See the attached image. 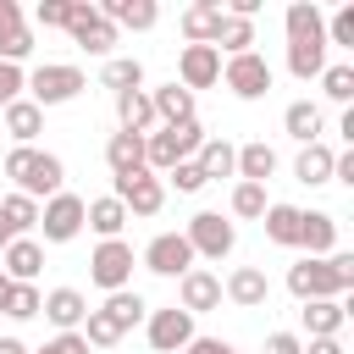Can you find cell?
<instances>
[{"label":"cell","mask_w":354,"mask_h":354,"mask_svg":"<svg viewBox=\"0 0 354 354\" xmlns=\"http://www.w3.org/2000/svg\"><path fill=\"white\" fill-rule=\"evenodd\" d=\"M33 22L39 28H66L72 22V0H39L33 6Z\"/></svg>","instance_id":"42"},{"label":"cell","mask_w":354,"mask_h":354,"mask_svg":"<svg viewBox=\"0 0 354 354\" xmlns=\"http://www.w3.org/2000/svg\"><path fill=\"white\" fill-rule=\"evenodd\" d=\"M83 221L100 232V243L105 238H122V227H127V210H122V199H83Z\"/></svg>","instance_id":"26"},{"label":"cell","mask_w":354,"mask_h":354,"mask_svg":"<svg viewBox=\"0 0 354 354\" xmlns=\"http://www.w3.org/2000/svg\"><path fill=\"white\" fill-rule=\"evenodd\" d=\"M100 17H105L111 28H138V33H144V28L160 22V6H155V0H105Z\"/></svg>","instance_id":"22"},{"label":"cell","mask_w":354,"mask_h":354,"mask_svg":"<svg viewBox=\"0 0 354 354\" xmlns=\"http://www.w3.org/2000/svg\"><path fill=\"white\" fill-rule=\"evenodd\" d=\"M88 88V77L77 72V66H66V61H44V66H33L28 72V100L44 111V105H66V100H77Z\"/></svg>","instance_id":"4"},{"label":"cell","mask_w":354,"mask_h":354,"mask_svg":"<svg viewBox=\"0 0 354 354\" xmlns=\"http://www.w3.org/2000/svg\"><path fill=\"white\" fill-rule=\"evenodd\" d=\"M221 83L238 94V100H266L271 94V66H266V55H227V66H221Z\"/></svg>","instance_id":"9"},{"label":"cell","mask_w":354,"mask_h":354,"mask_svg":"<svg viewBox=\"0 0 354 354\" xmlns=\"http://www.w3.org/2000/svg\"><path fill=\"white\" fill-rule=\"evenodd\" d=\"M22 88H28V72L11 66V61H0V111H6L11 100H22Z\"/></svg>","instance_id":"44"},{"label":"cell","mask_w":354,"mask_h":354,"mask_svg":"<svg viewBox=\"0 0 354 354\" xmlns=\"http://www.w3.org/2000/svg\"><path fill=\"white\" fill-rule=\"evenodd\" d=\"M28 50H33V28H28V22H22V28H11V33L0 39V61H11V66H17Z\"/></svg>","instance_id":"43"},{"label":"cell","mask_w":354,"mask_h":354,"mask_svg":"<svg viewBox=\"0 0 354 354\" xmlns=\"http://www.w3.org/2000/svg\"><path fill=\"white\" fill-rule=\"evenodd\" d=\"M299 249H310V260L337 254V216H326V210H299Z\"/></svg>","instance_id":"14"},{"label":"cell","mask_w":354,"mask_h":354,"mask_svg":"<svg viewBox=\"0 0 354 354\" xmlns=\"http://www.w3.org/2000/svg\"><path fill=\"white\" fill-rule=\"evenodd\" d=\"M11 28H22V6H17V0H0V39H6Z\"/></svg>","instance_id":"49"},{"label":"cell","mask_w":354,"mask_h":354,"mask_svg":"<svg viewBox=\"0 0 354 354\" xmlns=\"http://www.w3.org/2000/svg\"><path fill=\"white\" fill-rule=\"evenodd\" d=\"M183 238H188L194 260H199V254H205V260H227V254H232V243H238V227H232V221H221V210H199V216L183 227Z\"/></svg>","instance_id":"6"},{"label":"cell","mask_w":354,"mask_h":354,"mask_svg":"<svg viewBox=\"0 0 354 354\" xmlns=\"http://www.w3.org/2000/svg\"><path fill=\"white\" fill-rule=\"evenodd\" d=\"M88 277H94L105 293H122V288H127V277H133V243L105 238V243L88 254Z\"/></svg>","instance_id":"10"},{"label":"cell","mask_w":354,"mask_h":354,"mask_svg":"<svg viewBox=\"0 0 354 354\" xmlns=\"http://www.w3.org/2000/svg\"><path fill=\"white\" fill-rule=\"evenodd\" d=\"M44 354H88V343H83V332H55L44 343Z\"/></svg>","instance_id":"46"},{"label":"cell","mask_w":354,"mask_h":354,"mask_svg":"<svg viewBox=\"0 0 354 354\" xmlns=\"http://www.w3.org/2000/svg\"><path fill=\"white\" fill-rule=\"evenodd\" d=\"M100 83H105L111 94H127V88H144V66H138L133 55H116V61H105V72H100Z\"/></svg>","instance_id":"34"},{"label":"cell","mask_w":354,"mask_h":354,"mask_svg":"<svg viewBox=\"0 0 354 354\" xmlns=\"http://www.w3.org/2000/svg\"><path fill=\"white\" fill-rule=\"evenodd\" d=\"M266 238L282 249H299V205H266Z\"/></svg>","instance_id":"32"},{"label":"cell","mask_w":354,"mask_h":354,"mask_svg":"<svg viewBox=\"0 0 354 354\" xmlns=\"http://www.w3.org/2000/svg\"><path fill=\"white\" fill-rule=\"evenodd\" d=\"M111 199H122V210L127 216H155L160 205H166V183L155 177V171H122V177H111Z\"/></svg>","instance_id":"5"},{"label":"cell","mask_w":354,"mask_h":354,"mask_svg":"<svg viewBox=\"0 0 354 354\" xmlns=\"http://www.w3.org/2000/svg\"><path fill=\"white\" fill-rule=\"evenodd\" d=\"M354 288V254H326V260H299V266H288V293L299 299V304H310V299H343Z\"/></svg>","instance_id":"1"},{"label":"cell","mask_w":354,"mask_h":354,"mask_svg":"<svg viewBox=\"0 0 354 354\" xmlns=\"http://www.w3.org/2000/svg\"><path fill=\"white\" fill-rule=\"evenodd\" d=\"M249 44H254V22H249V17H221L216 50H227V55H249Z\"/></svg>","instance_id":"35"},{"label":"cell","mask_w":354,"mask_h":354,"mask_svg":"<svg viewBox=\"0 0 354 354\" xmlns=\"http://www.w3.org/2000/svg\"><path fill=\"white\" fill-rule=\"evenodd\" d=\"M232 171H238L243 183H260V188H266V177L277 171V149H271L266 138H254V144H243V149H238V160H232Z\"/></svg>","instance_id":"25"},{"label":"cell","mask_w":354,"mask_h":354,"mask_svg":"<svg viewBox=\"0 0 354 354\" xmlns=\"http://www.w3.org/2000/svg\"><path fill=\"white\" fill-rule=\"evenodd\" d=\"M6 177L17 183V194H28V199L39 205V199L61 194V183H66V166H61V155H50V149L17 144V149L6 155Z\"/></svg>","instance_id":"2"},{"label":"cell","mask_w":354,"mask_h":354,"mask_svg":"<svg viewBox=\"0 0 354 354\" xmlns=\"http://www.w3.org/2000/svg\"><path fill=\"white\" fill-rule=\"evenodd\" d=\"M288 72L293 77H321L326 72V44H288Z\"/></svg>","instance_id":"36"},{"label":"cell","mask_w":354,"mask_h":354,"mask_svg":"<svg viewBox=\"0 0 354 354\" xmlns=\"http://www.w3.org/2000/svg\"><path fill=\"white\" fill-rule=\"evenodd\" d=\"M144 332H149V348H155V354H183V348L199 337V332H194V315H188V310H177V304L155 310Z\"/></svg>","instance_id":"11"},{"label":"cell","mask_w":354,"mask_h":354,"mask_svg":"<svg viewBox=\"0 0 354 354\" xmlns=\"http://www.w3.org/2000/svg\"><path fill=\"white\" fill-rule=\"evenodd\" d=\"M39 127H44V111H39L33 100H11V105H6V133H11L17 144H33Z\"/></svg>","instance_id":"30"},{"label":"cell","mask_w":354,"mask_h":354,"mask_svg":"<svg viewBox=\"0 0 354 354\" xmlns=\"http://www.w3.org/2000/svg\"><path fill=\"white\" fill-rule=\"evenodd\" d=\"M39 232H44V243H72L77 232H83V199L77 194H50L44 205H39Z\"/></svg>","instance_id":"7"},{"label":"cell","mask_w":354,"mask_h":354,"mask_svg":"<svg viewBox=\"0 0 354 354\" xmlns=\"http://www.w3.org/2000/svg\"><path fill=\"white\" fill-rule=\"evenodd\" d=\"M183 354H238V348H232V343H221V337H194Z\"/></svg>","instance_id":"48"},{"label":"cell","mask_w":354,"mask_h":354,"mask_svg":"<svg viewBox=\"0 0 354 354\" xmlns=\"http://www.w3.org/2000/svg\"><path fill=\"white\" fill-rule=\"evenodd\" d=\"M149 105H155V122L160 127H177V122H194V94L183 83H166V88H149Z\"/></svg>","instance_id":"23"},{"label":"cell","mask_w":354,"mask_h":354,"mask_svg":"<svg viewBox=\"0 0 354 354\" xmlns=\"http://www.w3.org/2000/svg\"><path fill=\"white\" fill-rule=\"evenodd\" d=\"M177 293H183V299H177V310H188V315L216 310V304H221V277H210V271H199V266H194V271H183V277H177Z\"/></svg>","instance_id":"15"},{"label":"cell","mask_w":354,"mask_h":354,"mask_svg":"<svg viewBox=\"0 0 354 354\" xmlns=\"http://www.w3.org/2000/svg\"><path fill=\"white\" fill-rule=\"evenodd\" d=\"M293 177H299L304 188L332 183V149H326V144H304V149H299V160H293Z\"/></svg>","instance_id":"29"},{"label":"cell","mask_w":354,"mask_h":354,"mask_svg":"<svg viewBox=\"0 0 354 354\" xmlns=\"http://www.w3.org/2000/svg\"><path fill=\"white\" fill-rule=\"evenodd\" d=\"M33 354H44V348H33Z\"/></svg>","instance_id":"54"},{"label":"cell","mask_w":354,"mask_h":354,"mask_svg":"<svg viewBox=\"0 0 354 354\" xmlns=\"http://www.w3.org/2000/svg\"><path fill=\"white\" fill-rule=\"evenodd\" d=\"M6 293H11V277H6V271H0V304H6Z\"/></svg>","instance_id":"53"},{"label":"cell","mask_w":354,"mask_h":354,"mask_svg":"<svg viewBox=\"0 0 354 354\" xmlns=\"http://www.w3.org/2000/svg\"><path fill=\"white\" fill-rule=\"evenodd\" d=\"M326 44H348V50H354V0L332 11V22H326Z\"/></svg>","instance_id":"41"},{"label":"cell","mask_w":354,"mask_h":354,"mask_svg":"<svg viewBox=\"0 0 354 354\" xmlns=\"http://www.w3.org/2000/svg\"><path fill=\"white\" fill-rule=\"evenodd\" d=\"M39 304H44V293H39L33 282H11V293H6L0 315H11V321H28V315H39Z\"/></svg>","instance_id":"38"},{"label":"cell","mask_w":354,"mask_h":354,"mask_svg":"<svg viewBox=\"0 0 354 354\" xmlns=\"http://www.w3.org/2000/svg\"><path fill=\"white\" fill-rule=\"evenodd\" d=\"M299 354H343V343H337V337H310Z\"/></svg>","instance_id":"50"},{"label":"cell","mask_w":354,"mask_h":354,"mask_svg":"<svg viewBox=\"0 0 354 354\" xmlns=\"http://www.w3.org/2000/svg\"><path fill=\"white\" fill-rule=\"evenodd\" d=\"M116 116H122V133H138V138H149L160 122H155V105H149V88H127V94H116Z\"/></svg>","instance_id":"21"},{"label":"cell","mask_w":354,"mask_h":354,"mask_svg":"<svg viewBox=\"0 0 354 354\" xmlns=\"http://www.w3.org/2000/svg\"><path fill=\"white\" fill-rule=\"evenodd\" d=\"M299 315H304V332H310V337H337L343 321H348V304H343V299H310Z\"/></svg>","instance_id":"24"},{"label":"cell","mask_w":354,"mask_h":354,"mask_svg":"<svg viewBox=\"0 0 354 354\" xmlns=\"http://www.w3.org/2000/svg\"><path fill=\"white\" fill-rule=\"evenodd\" d=\"M39 315H44L55 332H77V326H83V315H88V304H83V293H77V288H55V293H44Z\"/></svg>","instance_id":"18"},{"label":"cell","mask_w":354,"mask_h":354,"mask_svg":"<svg viewBox=\"0 0 354 354\" xmlns=\"http://www.w3.org/2000/svg\"><path fill=\"white\" fill-rule=\"evenodd\" d=\"M100 310H105V315L116 321V332H122V337H127V326H138V321L149 315V304H144V293H133V288H122V293H111V299H105Z\"/></svg>","instance_id":"33"},{"label":"cell","mask_w":354,"mask_h":354,"mask_svg":"<svg viewBox=\"0 0 354 354\" xmlns=\"http://www.w3.org/2000/svg\"><path fill=\"white\" fill-rule=\"evenodd\" d=\"M39 266H44L39 238H11V243L0 249V271H6L11 282H33V277H39Z\"/></svg>","instance_id":"20"},{"label":"cell","mask_w":354,"mask_h":354,"mask_svg":"<svg viewBox=\"0 0 354 354\" xmlns=\"http://www.w3.org/2000/svg\"><path fill=\"white\" fill-rule=\"evenodd\" d=\"M0 216H6V227H11L17 238H22L28 227H39V205H33L28 194H6V199H0Z\"/></svg>","instance_id":"37"},{"label":"cell","mask_w":354,"mask_h":354,"mask_svg":"<svg viewBox=\"0 0 354 354\" xmlns=\"http://www.w3.org/2000/svg\"><path fill=\"white\" fill-rule=\"evenodd\" d=\"M299 348H304V343H299L293 332H271V337H266V354H299Z\"/></svg>","instance_id":"47"},{"label":"cell","mask_w":354,"mask_h":354,"mask_svg":"<svg viewBox=\"0 0 354 354\" xmlns=\"http://www.w3.org/2000/svg\"><path fill=\"white\" fill-rule=\"evenodd\" d=\"M11 238H17V232H11V227H6V216H0V249H6Z\"/></svg>","instance_id":"52"},{"label":"cell","mask_w":354,"mask_h":354,"mask_svg":"<svg viewBox=\"0 0 354 354\" xmlns=\"http://www.w3.org/2000/svg\"><path fill=\"white\" fill-rule=\"evenodd\" d=\"M221 293H227L238 310H260V304L271 299V282H266V271H260V266H238V271L221 282Z\"/></svg>","instance_id":"17"},{"label":"cell","mask_w":354,"mask_h":354,"mask_svg":"<svg viewBox=\"0 0 354 354\" xmlns=\"http://www.w3.org/2000/svg\"><path fill=\"white\" fill-rule=\"evenodd\" d=\"M205 144V127L199 122H177V127H155L144 138V171H171L177 160H194Z\"/></svg>","instance_id":"3"},{"label":"cell","mask_w":354,"mask_h":354,"mask_svg":"<svg viewBox=\"0 0 354 354\" xmlns=\"http://www.w3.org/2000/svg\"><path fill=\"white\" fill-rule=\"evenodd\" d=\"M166 177H171V188H177V194H199V188H205V171H199L194 160H177Z\"/></svg>","instance_id":"45"},{"label":"cell","mask_w":354,"mask_h":354,"mask_svg":"<svg viewBox=\"0 0 354 354\" xmlns=\"http://www.w3.org/2000/svg\"><path fill=\"white\" fill-rule=\"evenodd\" d=\"M177 77H183L188 94L221 83V50H216V44H183V55H177Z\"/></svg>","instance_id":"13"},{"label":"cell","mask_w":354,"mask_h":354,"mask_svg":"<svg viewBox=\"0 0 354 354\" xmlns=\"http://www.w3.org/2000/svg\"><path fill=\"white\" fill-rule=\"evenodd\" d=\"M321 88H326V100L348 105V100H354V61H337V66H326V72H321Z\"/></svg>","instance_id":"39"},{"label":"cell","mask_w":354,"mask_h":354,"mask_svg":"<svg viewBox=\"0 0 354 354\" xmlns=\"http://www.w3.org/2000/svg\"><path fill=\"white\" fill-rule=\"evenodd\" d=\"M105 166H111V177L138 171V166H144V138H138V133H111V138H105Z\"/></svg>","instance_id":"28"},{"label":"cell","mask_w":354,"mask_h":354,"mask_svg":"<svg viewBox=\"0 0 354 354\" xmlns=\"http://www.w3.org/2000/svg\"><path fill=\"white\" fill-rule=\"evenodd\" d=\"M66 33H72V44L88 50V55H111V44H116V28H111V22L100 17V6H88V0H72Z\"/></svg>","instance_id":"8"},{"label":"cell","mask_w":354,"mask_h":354,"mask_svg":"<svg viewBox=\"0 0 354 354\" xmlns=\"http://www.w3.org/2000/svg\"><path fill=\"white\" fill-rule=\"evenodd\" d=\"M232 160H238V149H232L227 138H205V144H199V155H194V166L205 171V183L232 177Z\"/></svg>","instance_id":"31"},{"label":"cell","mask_w":354,"mask_h":354,"mask_svg":"<svg viewBox=\"0 0 354 354\" xmlns=\"http://www.w3.org/2000/svg\"><path fill=\"white\" fill-rule=\"evenodd\" d=\"M144 266L155 277H183V271H194V249H188L183 232H155L149 249H144Z\"/></svg>","instance_id":"12"},{"label":"cell","mask_w":354,"mask_h":354,"mask_svg":"<svg viewBox=\"0 0 354 354\" xmlns=\"http://www.w3.org/2000/svg\"><path fill=\"white\" fill-rule=\"evenodd\" d=\"M282 127H288V138H299V144H321V105H315V100H293V105L282 111Z\"/></svg>","instance_id":"27"},{"label":"cell","mask_w":354,"mask_h":354,"mask_svg":"<svg viewBox=\"0 0 354 354\" xmlns=\"http://www.w3.org/2000/svg\"><path fill=\"white\" fill-rule=\"evenodd\" d=\"M221 17H227V6H221V0H194V6L183 11V39H188V44H216Z\"/></svg>","instance_id":"19"},{"label":"cell","mask_w":354,"mask_h":354,"mask_svg":"<svg viewBox=\"0 0 354 354\" xmlns=\"http://www.w3.org/2000/svg\"><path fill=\"white\" fill-rule=\"evenodd\" d=\"M282 28H288V44H326V17L315 0H293Z\"/></svg>","instance_id":"16"},{"label":"cell","mask_w":354,"mask_h":354,"mask_svg":"<svg viewBox=\"0 0 354 354\" xmlns=\"http://www.w3.org/2000/svg\"><path fill=\"white\" fill-rule=\"evenodd\" d=\"M0 354H28V348H22L17 337H0Z\"/></svg>","instance_id":"51"},{"label":"cell","mask_w":354,"mask_h":354,"mask_svg":"<svg viewBox=\"0 0 354 354\" xmlns=\"http://www.w3.org/2000/svg\"><path fill=\"white\" fill-rule=\"evenodd\" d=\"M266 205H271V199H266V188H260V183H238V188H232V216L260 221V216H266Z\"/></svg>","instance_id":"40"}]
</instances>
